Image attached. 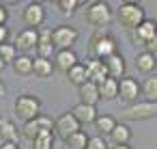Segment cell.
Returning a JSON list of instances; mask_svg holds the SVG:
<instances>
[{"mask_svg":"<svg viewBox=\"0 0 157 149\" xmlns=\"http://www.w3.org/2000/svg\"><path fill=\"white\" fill-rule=\"evenodd\" d=\"M88 52H90V58L103 61V58L118 52V41L108 30H95L90 41H88Z\"/></svg>","mask_w":157,"mask_h":149,"instance_id":"6da1fadb","label":"cell"},{"mask_svg":"<svg viewBox=\"0 0 157 149\" xmlns=\"http://www.w3.org/2000/svg\"><path fill=\"white\" fill-rule=\"evenodd\" d=\"M144 20H146V11H144L142 5H138V2H121V7L116 11V22L127 33L136 30Z\"/></svg>","mask_w":157,"mask_h":149,"instance_id":"7a4b0ae2","label":"cell"},{"mask_svg":"<svg viewBox=\"0 0 157 149\" xmlns=\"http://www.w3.org/2000/svg\"><path fill=\"white\" fill-rule=\"evenodd\" d=\"M84 20H86L93 28L103 30V28H108V26L112 24L114 13H112V9H110L108 2H103V0H93V2H88V7H86Z\"/></svg>","mask_w":157,"mask_h":149,"instance_id":"3957f363","label":"cell"},{"mask_svg":"<svg viewBox=\"0 0 157 149\" xmlns=\"http://www.w3.org/2000/svg\"><path fill=\"white\" fill-rule=\"evenodd\" d=\"M13 112L17 119L22 121H30L35 117L41 115V102L37 95H30V93H24V95H17L15 102H13Z\"/></svg>","mask_w":157,"mask_h":149,"instance_id":"277c9868","label":"cell"},{"mask_svg":"<svg viewBox=\"0 0 157 149\" xmlns=\"http://www.w3.org/2000/svg\"><path fill=\"white\" fill-rule=\"evenodd\" d=\"M157 115V104L155 102H133L129 106H125L121 110V117L127 119V121H148V119H155Z\"/></svg>","mask_w":157,"mask_h":149,"instance_id":"5b68a950","label":"cell"},{"mask_svg":"<svg viewBox=\"0 0 157 149\" xmlns=\"http://www.w3.org/2000/svg\"><path fill=\"white\" fill-rule=\"evenodd\" d=\"M78 37H80V33L75 26L60 24L52 30V46H54V50H73Z\"/></svg>","mask_w":157,"mask_h":149,"instance_id":"8992f818","label":"cell"},{"mask_svg":"<svg viewBox=\"0 0 157 149\" xmlns=\"http://www.w3.org/2000/svg\"><path fill=\"white\" fill-rule=\"evenodd\" d=\"M41 132H54V121L48 115H39L30 121H24V125L20 127V136L33 140L35 136H39Z\"/></svg>","mask_w":157,"mask_h":149,"instance_id":"52a82bcc","label":"cell"},{"mask_svg":"<svg viewBox=\"0 0 157 149\" xmlns=\"http://www.w3.org/2000/svg\"><path fill=\"white\" fill-rule=\"evenodd\" d=\"M22 22L26 24V28L37 30L41 28V24L45 22V9L41 2H28L22 11Z\"/></svg>","mask_w":157,"mask_h":149,"instance_id":"ba28073f","label":"cell"},{"mask_svg":"<svg viewBox=\"0 0 157 149\" xmlns=\"http://www.w3.org/2000/svg\"><path fill=\"white\" fill-rule=\"evenodd\" d=\"M129 37H131V43H133V46L144 48V43L157 39V24H155V20H148V18H146L136 30L129 33Z\"/></svg>","mask_w":157,"mask_h":149,"instance_id":"9c48e42d","label":"cell"},{"mask_svg":"<svg viewBox=\"0 0 157 149\" xmlns=\"http://www.w3.org/2000/svg\"><path fill=\"white\" fill-rule=\"evenodd\" d=\"M138 95H140V84L136 78L131 76H125L118 80V93H116V99H121L123 104H133L138 102Z\"/></svg>","mask_w":157,"mask_h":149,"instance_id":"30bf717a","label":"cell"},{"mask_svg":"<svg viewBox=\"0 0 157 149\" xmlns=\"http://www.w3.org/2000/svg\"><path fill=\"white\" fill-rule=\"evenodd\" d=\"M78 130H82V127H80V123L71 117V112H63V115L54 121V136L60 138V140H65L67 136H71V134L78 132Z\"/></svg>","mask_w":157,"mask_h":149,"instance_id":"8fae6325","label":"cell"},{"mask_svg":"<svg viewBox=\"0 0 157 149\" xmlns=\"http://www.w3.org/2000/svg\"><path fill=\"white\" fill-rule=\"evenodd\" d=\"M78 54L75 50H56L54 52V58H52V65H54V71H63L67 74L73 65H78Z\"/></svg>","mask_w":157,"mask_h":149,"instance_id":"7c38bea8","label":"cell"},{"mask_svg":"<svg viewBox=\"0 0 157 149\" xmlns=\"http://www.w3.org/2000/svg\"><path fill=\"white\" fill-rule=\"evenodd\" d=\"M103 67H105V71H108V78H112V80H121V78H125V69H127V65H125V56H123L121 52H116V54L103 58Z\"/></svg>","mask_w":157,"mask_h":149,"instance_id":"4fadbf2b","label":"cell"},{"mask_svg":"<svg viewBox=\"0 0 157 149\" xmlns=\"http://www.w3.org/2000/svg\"><path fill=\"white\" fill-rule=\"evenodd\" d=\"M82 65H84V71H86L88 82H93V84H101V82L108 78V71H105V67H103V61L86 58V63H82Z\"/></svg>","mask_w":157,"mask_h":149,"instance_id":"5bb4252c","label":"cell"},{"mask_svg":"<svg viewBox=\"0 0 157 149\" xmlns=\"http://www.w3.org/2000/svg\"><path fill=\"white\" fill-rule=\"evenodd\" d=\"M69 112H71V117L80 123V127H82V125L93 123V121L97 119V115H99V112H97V106H88V104H82V102H80V104H75Z\"/></svg>","mask_w":157,"mask_h":149,"instance_id":"9a60e30c","label":"cell"},{"mask_svg":"<svg viewBox=\"0 0 157 149\" xmlns=\"http://www.w3.org/2000/svg\"><path fill=\"white\" fill-rule=\"evenodd\" d=\"M37 30H30V28H24V30H20L17 35H15V50H20L22 54H28L30 50H35L37 48Z\"/></svg>","mask_w":157,"mask_h":149,"instance_id":"2e32d148","label":"cell"},{"mask_svg":"<svg viewBox=\"0 0 157 149\" xmlns=\"http://www.w3.org/2000/svg\"><path fill=\"white\" fill-rule=\"evenodd\" d=\"M0 138H2V143H17L20 145V130L7 117H0Z\"/></svg>","mask_w":157,"mask_h":149,"instance_id":"e0dca14e","label":"cell"},{"mask_svg":"<svg viewBox=\"0 0 157 149\" xmlns=\"http://www.w3.org/2000/svg\"><path fill=\"white\" fill-rule=\"evenodd\" d=\"M155 67H157L155 54H151V52H140V54L136 56V69H138L140 74L151 76V74H155Z\"/></svg>","mask_w":157,"mask_h":149,"instance_id":"ac0fdd59","label":"cell"},{"mask_svg":"<svg viewBox=\"0 0 157 149\" xmlns=\"http://www.w3.org/2000/svg\"><path fill=\"white\" fill-rule=\"evenodd\" d=\"M97 91H99V99L112 102V99H116V93H118V80L105 78L101 84H97Z\"/></svg>","mask_w":157,"mask_h":149,"instance_id":"d6986e66","label":"cell"},{"mask_svg":"<svg viewBox=\"0 0 157 149\" xmlns=\"http://www.w3.org/2000/svg\"><path fill=\"white\" fill-rule=\"evenodd\" d=\"M78 91H80V99H82V104L97 106V102H99V91H97V84H93V82H84L82 87H78Z\"/></svg>","mask_w":157,"mask_h":149,"instance_id":"ffe728a7","label":"cell"},{"mask_svg":"<svg viewBox=\"0 0 157 149\" xmlns=\"http://www.w3.org/2000/svg\"><path fill=\"white\" fill-rule=\"evenodd\" d=\"M11 65L17 76H33V56L30 54H17Z\"/></svg>","mask_w":157,"mask_h":149,"instance_id":"44dd1931","label":"cell"},{"mask_svg":"<svg viewBox=\"0 0 157 149\" xmlns=\"http://www.w3.org/2000/svg\"><path fill=\"white\" fill-rule=\"evenodd\" d=\"M110 138H112L114 145H129V140H131V130H129V125L123 123V121L116 123L114 130L110 132Z\"/></svg>","mask_w":157,"mask_h":149,"instance_id":"7402d4cb","label":"cell"},{"mask_svg":"<svg viewBox=\"0 0 157 149\" xmlns=\"http://www.w3.org/2000/svg\"><path fill=\"white\" fill-rule=\"evenodd\" d=\"M33 74L39 76V78H50V76L54 74L52 61H50V58H39V56H35V58H33Z\"/></svg>","mask_w":157,"mask_h":149,"instance_id":"603a6c76","label":"cell"},{"mask_svg":"<svg viewBox=\"0 0 157 149\" xmlns=\"http://www.w3.org/2000/svg\"><path fill=\"white\" fill-rule=\"evenodd\" d=\"M140 93L146 97V102H155V99H157V76H155V74H151V76H146V78L142 80Z\"/></svg>","mask_w":157,"mask_h":149,"instance_id":"cb8c5ba5","label":"cell"},{"mask_svg":"<svg viewBox=\"0 0 157 149\" xmlns=\"http://www.w3.org/2000/svg\"><path fill=\"white\" fill-rule=\"evenodd\" d=\"M56 147V136L54 132H41L30 140V149H54Z\"/></svg>","mask_w":157,"mask_h":149,"instance_id":"d4e9b609","label":"cell"},{"mask_svg":"<svg viewBox=\"0 0 157 149\" xmlns=\"http://www.w3.org/2000/svg\"><path fill=\"white\" fill-rule=\"evenodd\" d=\"M93 123H95V127H97V132H99V134L110 136V132L114 130V125H116L118 121H116V117H114V115H97V119H95Z\"/></svg>","mask_w":157,"mask_h":149,"instance_id":"484cf974","label":"cell"},{"mask_svg":"<svg viewBox=\"0 0 157 149\" xmlns=\"http://www.w3.org/2000/svg\"><path fill=\"white\" fill-rule=\"evenodd\" d=\"M63 143H65L67 149H84L86 143H88V136H86L84 130H78V132H73L71 136H67Z\"/></svg>","mask_w":157,"mask_h":149,"instance_id":"4316f807","label":"cell"},{"mask_svg":"<svg viewBox=\"0 0 157 149\" xmlns=\"http://www.w3.org/2000/svg\"><path fill=\"white\" fill-rule=\"evenodd\" d=\"M65 76L69 78V82H71L73 87H82L84 82H88V78H86V71H84V65H82V63L73 65V67H71Z\"/></svg>","mask_w":157,"mask_h":149,"instance_id":"83f0119b","label":"cell"},{"mask_svg":"<svg viewBox=\"0 0 157 149\" xmlns=\"http://www.w3.org/2000/svg\"><path fill=\"white\" fill-rule=\"evenodd\" d=\"M15 56H17V50H15V46L13 43H2V46H0V58H2L7 65H11L13 61H15Z\"/></svg>","mask_w":157,"mask_h":149,"instance_id":"f1b7e54d","label":"cell"},{"mask_svg":"<svg viewBox=\"0 0 157 149\" xmlns=\"http://www.w3.org/2000/svg\"><path fill=\"white\" fill-rule=\"evenodd\" d=\"M80 5H82L80 0H58V2H56V7L60 9V13H63V15H73V13H75V9H78Z\"/></svg>","mask_w":157,"mask_h":149,"instance_id":"f546056e","label":"cell"},{"mask_svg":"<svg viewBox=\"0 0 157 149\" xmlns=\"http://www.w3.org/2000/svg\"><path fill=\"white\" fill-rule=\"evenodd\" d=\"M35 52H37V56L39 58H50L52 61V56H54V46L52 43H37V48H35Z\"/></svg>","mask_w":157,"mask_h":149,"instance_id":"4dcf8cb0","label":"cell"},{"mask_svg":"<svg viewBox=\"0 0 157 149\" xmlns=\"http://www.w3.org/2000/svg\"><path fill=\"white\" fill-rule=\"evenodd\" d=\"M84 149H110V145L105 143V138H103V136H90Z\"/></svg>","mask_w":157,"mask_h":149,"instance_id":"1f68e13d","label":"cell"},{"mask_svg":"<svg viewBox=\"0 0 157 149\" xmlns=\"http://www.w3.org/2000/svg\"><path fill=\"white\" fill-rule=\"evenodd\" d=\"M7 22H9V11L5 5H0V26H7Z\"/></svg>","mask_w":157,"mask_h":149,"instance_id":"d6a6232c","label":"cell"},{"mask_svg":"<svg viewBox=\"0 0 157 149\" xmlns=\"http://www.w3.org/2000/svg\"><path fill=\"white\" fill-rule=\"evenodd\" d=\"M9 35H11V33H9V28H7V26H0V46L9 41Z\"/></svg>","mask_w":157,"mask_h":149,"instance_id":"836d02e7","label":"cell"},{"mask_svg":"<svg viewBox=\"0 0 157 149\" xmlns=\"http://www.w3.org/2000/svg\"><path fill=\"white\" fill-rule=\"evenodd\" d=\"M0 149H20L17 143H0Z\"/></svg>","mask_w":157,"mask_h":149,"instance_id":"e575fe53","label":"cell"},{"mask_svg":"<svg viewBox=\"0 0 157 149\" xmlns=\"http://www.w3.org/2000/svg\"><path fill=\"white\" fill-rule=\"evenodd\" d=\"M114 149H133L131 145H114Z\"/></svg>","mask_w":157,"mask_h":149,"instance_id":"d590c367","label":"cell"},{"mask_svg":"<svg viewBox=\"0 0 157 149\" xmlns=\"http://www.w3.org/2000/svg\"><path fill=\"white\" fill-rule=\"evenodd\" d=\"M5 91H7V89H5V84H2V80H0V97H2V95H5Z\"/></svg>","mask_w":157,"mask_h":149,"instance_id":"8d00e7d4","label":"cell"},{"mask_svg":"<svg viewBox=\"0 0 157 149\" xmlns=\"http://www.w3.org/2000/svg\"><path fill=\"white\" fill-rule=\"evenodd\" d=\"M5 67H7V63H5V61H2V58H0V71H2V69H5Z\"/></svg>","mask_w":157,"mask_h":149,"instance_id":"74e56055","label":"cell"}]
</instances>
